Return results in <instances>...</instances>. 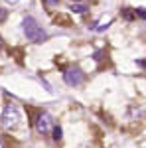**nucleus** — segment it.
I'll return each instance as SVG.
<instances>
[{"instance_id":"1","label":"nucleus","mask_w":146,"mask_h":148,"mask_svg":"<svg viewBox=\"0 0 146 148\" xmlns=\"http://www.w3.org/2000/svg\"><path fill=\"white\" fill-rule=\"evenodd\" d=\"M0 123H2V126H4L6 130H16L18 126L22 125V116H20L18 107L12 105V103H8V105L4 107V111H2Z\"/></svg>"},{"instance_id":"10","label":"nucleus","mask_w":146,"mask_h":148,"mask_svg":"<svg viewBox=\"0 0 146 148\" xmlns=\"http://www.w3.org/2000/svg\"><path fill=\"white\" fill-rule=\"evenodd\" d=\"M136 14H138L140 18H146V10H136Z\"/></svg>"},{"instance_id":"2","label":"nucleus","mask_w":146,"mask_h":148,"mask_svg":"<svg viewBox=\"0 0 146 148\" xmlns=\"http://www.w3.org/2000/svg\"><path fill=\"white\" fill-rule=\"evenodd\" d=\"M22 28H24V34H26V38L28 40H32L34 44H40V42H45V32L38 26V22H36L32 16H26L22 22Z\"/></svg>"},{"instance_id":"9","label":"nucleus","mask_w":146,"mask_h":148,"mask_svg":"<svg viewBox=\"0 0 146 148\" xmlns=\"http://www.w3.org/2000/svg\"><path fill=\"white\" fill-rule=\"evenodd\" d=\"M0 148H6V140H4L2 134H0Z\"/></svg>"},{"instance_id":"7","label":"nucleus","mask_w":146,"mask_h":148,"mask_svg":"<svg viewBox=\"0 0 146 148\" xmlns=\"http://www.w3.org/2000/svg\"><path fill=\"white\" fill-rule=\"evenodd\" d=\"M71 10H75V12H85V6H81V4H73V6H71Z\"/></svg>"},{"instance_id":"5","label":"nucleus","mask_w":146,"mask_h":148,"mask_svg":"<svg viewBox=\"0 0 146 148\" xmlns=\"http://www.w3.org/2000/svg\"><path fill=\"white\" fill-rule=\"evenodd\" d=\"M51 132H53V134H51L53 140H59V138H61V128H59V126H53V130H51Z\"/></svg>"},{"instance_id":"11","label":"nucleus","mask_w":146,"mask_h":148,"mask_svg":"<svg viewBox=\"0 0 146 148\" xmlns=\"http://www.w3.org/2000/svg\"><path fill=\"white\" fill-rule=\"evenodd\" d=\"M0 47H2V40H0Z\"/></svg>"},{"instance_id":"6","label":"nucleus","mask_w":146,"mask_h":148,"mask_svg":"<svg viewBox=\"0 0 146 148\" xmlns=\"http://www.w3.org/2000/svg\"><path fill=\"white\" fill-rule=\"evenodd\" d=\"M6 16H8L6 8H2V6H0V22H4V20H6Z\"/></svg>"},{"instance_id":"3","label":"nucleus","mask_w":146,"mask_h":148,"mask_svg":"<svg viewBox=\"0 0 146 148\" xmlns=\"http://www.w3.org/2000/svg\"><path fill=\"white\" fill-rule=\"evenodd\" d=\"M34 126H36V130H38L40 134H49V132L53 130L56 123H53V119H51L49 113L42 111V113H38V116L34 119Z\"/></svg>"},{"instance_id":"4","label":"nucleus","mask_w":146,"mask_h":148,"mask_svg":"<svg viewBox=\"0 0 146 148\" xmlns=\"http://www.w3.org/2000/svg\"><path fill=\"white\" fill-rule=\"evenodd\" d=\"M63 79H65V83L67 85H71V87H77V85H81L83 83V71L79 67H69L65 73H63Z\"/></svg>"},{"instance_id":"8","label":"nucleus","mask_w":146,"mask_h":148,"mask_svg":"<svg viewBox=\"0 0 146 148\" xmlns=\"http://www.w3.org/2000/svg\"><path fill=\"white\" fill-rule=\"evenodd\" d=\"M57 2H59V0H44V4H45V6H56Z\"/></svg>"}]
</instances>
